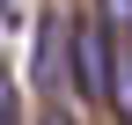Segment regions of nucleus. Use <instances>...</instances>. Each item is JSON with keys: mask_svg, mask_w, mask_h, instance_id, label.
<instances>
[{"mask_svg": "<svg viewBox=\"0 0 132 125\" xmlns=\"http://www.w3.org/2000/svg\"><path fill=\"white\" fill-rule=\"evenodd\" d=\"M110 66H118L110 29L95 22V15H81V22H73V81H81V96H103L110 103Z\"/></svg>", "mask_w": 132, "mask_h": 125, "instance_id": "nucleus-1", "label": "nucleus"}, {"mask_svg": "<svg viewBox=\"0 0 132 125\" xmlns=\"http://www.w3.org/2000/svg\"><path fill=\"white\" fill-rule=\"evenodd\" d=\"M95 22L110 29V44H132V0H95Z\"/></svg>", "mask_w": 132, "mask_h": 125, "instance_id": "nucleus-2", "label": "nucleus"}, {"mask_svg": "<svg viewBox=\"0 0 132 125\" xmlns=\"http://www.w3.org/2000/svg\"><path fill=\"white\" fill-rule=\"evenodd\" d=\"M59 22H66V15L44 22V44H37V81H44V88H59Z\"/></svg>", "mask_w": 132, "mask_h": 125, "instance_id": "nucleus-3", "label": "nucleus"}, {"mask_svg": "<svg viewBox=\"0 0 132 125\" xmlns=\"http://www.w3.org/2000/svg\"><path fill=\"white\" fill-rule=\"evenodd\" d=\"M37 125H73V118H66V111H59V103H52V111H44V118H37Z\"/></svg>", "mask_w": 132, "mask_h": 125, "instance_id": "nucleus-4", "label": "nucleus"}, {"mask_svg": "<svg viewBox=\"0 0 132 125\" xmlns=\"http://www.w3.org/2000/svg\"><path fill=\"white\" fill-rule=\"evenodd\" d=\"M0 125H7V74H0Z\"/></svg>", "mask_w": 132, "mask_h": 125, "instance_id": "nucleus-5", "label": "nucleus"}]
</instances>
